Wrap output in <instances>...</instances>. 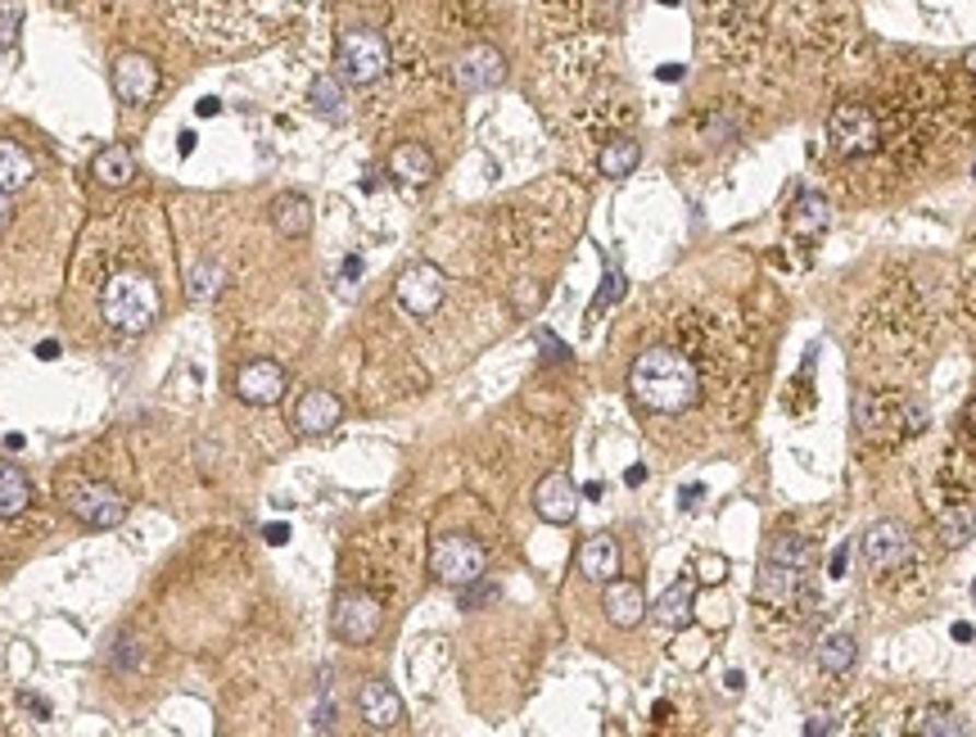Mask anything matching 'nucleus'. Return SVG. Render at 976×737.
<instances>
[{
	"label": "nucleus",
	"instance_id": "obj_1",
	"mask_svg": "<svg viewBox=\"0 0 976 737\" xmlns=\"http://www.w3.org/2000/svg\"><path fill=\"white\" fill-rule=\"evenodd\" d=\"M303 10V0H181V14L213 50H245Z\"/></svg>",
	"mask_w": 976,
	"mask_h": 737
},
{
	"label": "nucleus",
	"instance_id": "obj_2",
	"mask_svg": "<svg viewBox=\"0 0 976 737\" xmlns=\"http://www.w3.org/2000/svg\"><path fill=\"white\" fill-rule=\"evenodd\" d=\"M628 389L651 412H687L701 394V376L687 353L679 349H647L633 358Z\"/></svg>",
	"mask_w": 976,
	"mask_h": 737
},
{
	"label": "nucleus",
	"instance_id": "obj_3",
	"mask_svg": "<svg viewBox=\"0 0 976 737\" xmlns=\"http://www.w3.org/2000/svg\"><path fill=\"white\" fill-rule=\"evenodd\" d=\"M99 308H105V321L114 330L141 335L158 317V285L145 272H118V277H109L105 294H99Z\"/></svg>",
	"mask_w": 976,
	"mask_h": 737
},
{
	"label": "nucleus",
	"instance_id": "obj_4",
	"mask_svg": "<svg viewBox=\"0 0 976 737\" xmlns=\"http://www.w3.org/2000/svg\"><path fill=\"white\" fill-rule=\"evenodd\" d=\"M810 543L796 539V534H778L760 565V584H755V597L760 601H791L804 584V571H810Z\"/></svg>",
	"mask_w": 976,
	"mask_h": 737
},
{
	"label": "nucleus",
	"instance_id": "obj_5",
	"mask_svg": "<svg viewBox=\"0 0 976 737\" xmlns=\"http://www.w3.org/2000/svg\"><path fill=\"white\" fill-rule=\"evenodd\" d=\"M484 565H489V552L475 539H466V534H444V539H434V548H430V571L452 588L480 584Z\"/></svg>",
	"mask_w": 976,
	"mask_h": 737
},
{
	"label": "nucleus",
	"instance_id": "obj_6",
	"mask_svg": "<svg viewBox=\"0 0 976 737\" xmlns=\"http://www.w3.org/2000/svg\"><path fill=\"white\" fill-rule=\"evenodd\" d=\"M334 63H340V73L357 86L366 82H380L389 73V42L380 37V32L372 27H353L340 37V50H334Z\"/></svg>",
	"mask_w": 976,
	"mask_h": 737
},
{
	"label": "nucleus",
	"instance_id": "obj_7",
	"mask_svg": "<svg viewBox=\"0 0 976 737\" xmlns=\"http://www.w3.org/2000/svg\"><path fill=\"white\" fill-rule=\"evenodd\" d=\"M827 141L840 159H863L878 150V114L868 105H840L827 122Z\"/></svg>",
	"mask_w": 976,
	"mask_h": 737
},
{
	"label": "nucleus",
	"instance_id": "obj_8",
	"mask_svg": "<svg viewBox=\"0 0 976 737\" xmlns=\"http://www.w3.org/2000/svg\"><path fill=\"white\" fill-rule=\"evenodd\" d=\"M863 561L872 575H899L908 561H914V539L899 520H878L868 534H863Z\"/></svg>",
	"mask_w": 976,
	"mask_h": 737
},
{
	"label": "nucleus",
	"instance_id": "obj_9",
	"mask_svg": "<svg viewBox=\"0 0 976 737\" xmlns=\"http://www.w3.org/2000/svg\"><path fill=\"white\" fill-rule=\"evenodd\" d=\"M330 624H334V639H344V643L362 647V643H372L376 633H380L385 611H380V601H376V597H366V593H344L340 601H334Z\"/></svg>",
	"mask_w": 976,
	"mask_h": 737
},
{
	"label": "nucleus",
	"instance_id": "obj_10",
	"mask_svg": "<svg viewBox=\"0 0 976 737\" xmlns=\"http://www.w3.org/2000/svg\"><path fill=\"white\" fill-rule=\"evenodd\" d=\"M69 512L91 529H114L127 516V502L109 484H73L69 489Z\"/></svg>",
	"mask_w": 976,
	"mask_h": 737
},
{
	"label": "nucleus",
	"instance_id": "obj_11",
	"mask_svg": "<svg viewBox=\"0 0 976 737\" xmlns=\"http://www.w3.org/2000/svg\"><path fill=\"white\" fill-rule=\"evenodd\" d=\"M444 294H448V281H444V272L434 262H412L408 272L398 277V304L408 313H416V317H430L434 308L444 304Z\"/></svg>",
	"mask_w": 976,
	"mask_h": 737
},
{
	"label": "nucleus",
	"instance_id": "obj_12",
	"mask_svg": "<svg viewBox=\"0 0 976 737\" xmlns=\"http://www.w3.org/2000/svg\"><path fill=\"white\" fill-rule=\"evenodd\" d=\"M235 394H240L245 403H254V408H272V403H281V394H285V372L277 362H267V358L245 362L240 376H235Z\"/></svg>",
	"mask_w": 976,
	"mask_h": 737
},
{
	"label": "nucleus",
	"instance_id": "obj_13",
	"mask_svg": "<svg viewBox=\"0 0 976 737\" xmlns=\"http://www.w3.org/2000/svg\"><path fill=\"white\" fill-rule=\"evenodd\" d=\"M533 512L543 516L548 525H569V520H575L579 493H575V484H569V476L552 471V476L538 480V489H533Z\"/></svg>",
	"mask_w": 976,
	"mask_h": 737
},
{
	"label": "nucleus",
	"instance_id": "obj_14",
	"mask_svg": "<svg viewBox=\"0 0 976 737\" xmlns=\"http://www.w3.org/2000/svg\"><path fill=\"white\" fill-rule=\"evenodd\" d=\"M114 91L122 105H145V100L158 91V69L145 55H122L114 63Z\"/></svg>",
	"mask_w": 976,
	"mask_h": 737
},
{
	"label": "nucleus",
	"instance_id": "obj_15",
	"mask_svg": "<svg viewBox=\"0 0 976 737\" xmlns=\"http://www.w3.org/2000/svg\"><path fill=\"white\" fill-rule=\"evenodd\" d=\"M502 73H507V59H502L493 46H470L457 59V82H461V91H489V86L502 82Z\"/></svg>",
	"mask_w": 976,
	"mask_h": 737
},
{
	"label": "nucleus",
	"instance_id": "obj_16",
	"mask_svg": "<svg viewBox=\"0 0 976 737\" xmlns=\"http://www.w3.org/2000/svg\"><path fill=\"white\" fill-rule=\"evenodd\" d=\"M601 611H605V620H611V624L633 629V624H643V616H647V597H643V588L628 584V580H611V584H605V597H601Z\"/></svg>",
	"mask_w": 976,
	"mask_h": 737
},
{
	"label": "nucleus",
	"instance_id": "obj_17",
	"mask_svg": "<svg viewBox=\"0 0 976 737\" xmlns=\"http://www.w3.org/2000/svg\"><path fill=\"white\" fill-rule=\"evenodd\" d=\"M357 711H362V720L372 724V728H398L402 724V701H398V692L389 688V683H362V692H357Z\"/></svg>",
	"mask_w": 976,
	"mask_h": 737
},
{
	"label": "nucleus",
	"instance_id": "obj_18",
	"mask_svg": "<svg viewBox=\"0 0 976 737\" xmlns=\"http://www.w3.org/2000/svg\"><path fill=\"white\" fill-rule=\"evenodd\" d=\"M340 417H344L340 398H334V394H326V389H313V394H303V403L294 408V425H298L303 434H326V430H334V425H340Z\"/></svg>",
	"mask_w": 976,
	"mask_h": 737
},
{
	"label": "nucleus",
	"instance_id": "obj_19",
	"mask_svg": "<svg viewBox=\"0 0 976 737\" xmlns=\"http://www.w3.org/2000/svg\"><path fill=\"white\" fill-rule=\"evenodd\" d=\"M579 575L592 580V584H611L620 575V543L611 534H597L579 548Z\"/></svg>",
	"mask_w": 976,
	"mask_h": 737
},
{
	"label": "nucleus",
	"instance_id": "obj_20",
	"mask_svg": "<svg viewBox=\"0 0 976 737\" xmlns=\"http://www.w3.org/2000/svg\"><path fill=\"white\" fill-rule=\"evenodd\" d=\"M389 173H393L398 182H412V186H425V182L434 177V154H430L425 145L408 141V145H398V150L389 154Z\"/></svg>",
	"mask_w": 976,
	"mask_h": 737
},
{
	"label": "nucleus",
	"instance_id": "obj_21",
	"mask_svg": "<svg viewBox=\"0 0 976 737\" xmlns=\"http://www.w3.org/2000/svg\"><path fill=\"white\" fill-rule=\"evenodd\" d=\"M91 177L99 186H127L131 177H137V159H131L127 145H105L91 163Z\"/></svg>",
	"mask_w": 976,
	"mask_h": 737
},
{
	"label": "nucleus",
	"instance_id": "obj_22",
	"mask_svg": "<svg viewBox=\"0 0 976 737\" xmlns=\"http://www.w3.org/2000/svg\"><path fill=\"white\" fill-rule=\"evenodd\" d=\"M272 222H277V231L281 236H308L313 231V204L303 195H281V199H272Z\"/></svg>",
	"mask_w": 976,
	"mask_h": 737
},
{
	"label": "nucleus",
	"instance_id": "obj_23",
	"mask_svg": "<svg viewBox=\"0 0 976 737\" xmlns=\"http://www.w3.org/2000/svg\"><path fill=\"white\" fill-rule=\"evenodd\" d=\"M855 656H859L855 639H850V633H840V629H827L819 639V647H814V660L827 669V675H846V669L855 665Z\"/></svg>",
	"mask_w": 976,
	"mask_h": 737
},
{
	"label": "nucleus",
	"instance_id": "obj_24",
	"mask_svg": "<svg viewBox=\"0 0 976 737\" xmlns=\"http://www.w3.org/2000/svg\"><path fill=\"white\" fill-rule=\"evenodd\" d=\"M32 502V484H27V476L19 471L14 461H0V520H10V516H19L23 507Z\"/></svg>",
	"mask_w": 976,
	"mask_h": 737
},
{
	"label": "nucleus",
	"instance_id": "obj_25",
	"mask_svg": "<svg viewBox=\"0 0 976 737\" xmlns=\"http://www.w3.org/2000/svg\"><path fill=\"white\" fill-rule=\"evenodd\" d=\"M32 182V159L14 141H0V195H14Z\"/></svg>",
	"mask_w": 976,
	"mask_h": 737
},
{
	"label": "nucleus",
	"instance_id": "obj_26",
	"mask_svg": "<svg viewBox=\"0 0 976 737\" xmlns=\"http://www.w3.org/2000/svg\"><path fill=\"white\" fill-rule=\"evenodd\" d=\"M601 177H628L637 163H643V145L637 141H628V137H620V141H611L601 150Z\"/></svg>",
	"mask_w": 976,
	"mask_h": 737
},
{
	"label": "nucleus",
	"instance_id": "obj_27",
	"mask_svg": "<svg viewBox=\"0 0 976 737\" xmlns=\"http://www.w3.org/2000/svg\"><path fill=\"white\" fill-rule=\"evenodd\" d=\"M656 620L669 624V629H679V624L692 620V580H679L674 588H669V593L656 601Z\"/></svg>",
	"mask_w": 976,
	"mask_h": 737
},
{
	"label": "nucleus",
	"instance_id": "obj_28",
	"mask_svg": "<svg viewBox=\"0 0 976 737\" xmlns=\"http://www.w3.org/2000/svg\"><path fill=\"white\" fill-rule=\"evenodd\" d=\"M791 226L800 231V236H819V231L827 226V199L814 195V190H804L796 199V209H791Z\"/></svg>",
	"mask_w": 976,
	"mask_h": 737
},
{
	"label": "nucleus",
	"instance_id": "obj_29",
	"mask_svg": "<svg viewBox=\"0 0 976 737\" xmlns=\"http://www.w3.org/2000/svg\"><path fill=\"white\" fill-rule=\"evenodd\" d=\"M313 109L321 118H330V122H340L344 118V86L334 82V78H317V86H313Z\"/></svg>",
	"mask_w": 976,
	"mask_h": 737
},
{
	"label": "nucleus",
	"instance_id": "obj_30",
	"mask_svg": "<svg viewBox=\"0 0 976 737\" xmlns=\"http://www.w3.org/2000/svg\"><path fill=\"white\" fill-rule=\"evenodd\" d=\"M914 728H918V733H931V737H940V733H963V724H959L950 711H927Z\"/></svg>",
	"mask_w": 976,
	"mask_h": 737
},
{
	"label": "nucleus",
	"instance_id": "obj_31",
	"mask_svg": "<svg viewBox=\"0 0 976 737\" xmlns=\"http://www.w3.org/2000/svg\"><path fill=\"white\" fill-rule=\"evenodd\" d=\"M620 294H624V277L605 272V290L597 294V304H592V308H605V304H611V299H620Z\"/></svg>",
	"mask_w": 976,
	"mask_h": 737
},
{
	"label": "nucleus",
	"instance_id": "obj_32",
	"mask_svg": "<svg viewBox=\"0 0 976 737\" xmlns=\"http://www.w3.org/2000/svg\"><path fill=\"white\" fill-rule=\"evenodd\" d=\"M538 344H543L548 362H565V358H569V353L561 349V340H556V335H552V330H538Z\"/></svg>",
	"mask_w": 976,
	"mask_h": 737
},
{
	"label": "nucleus",
	"instance_id": "obj_33",
	"mask_svg": "<svg viewBox=\"0 0 976 737\" xmlns=\"http://www.w3.org/2000/svg\"><path fill=\"white\" fill-rule=\"evenodd\" d=\"M137 660H141V652H131V639H118V647H114V665H118V669H131Z\"/></svg>",
	"mask_w": 976,
	"mask_h": 737
},
{
	"label": "nucleus",
	"instance_id": "obj_34",
	"mask_svg": "<svg viewBox=\"0 0 976 737\" xmlns=\"http://www.w3.org/2000/svg\"><path fill=\"white\" fill-rule=\"evenodd\" d=\"M701 580H705V584H719V580H724V561H719V557H705V561H701Z\"/></svg>",
	"mask_w": 976,
	"mask_h": 737
},
{
	"label": "nucleus",
	"instance_id": "obj_35",
	"mask_svg": "<svg viewBox=\"0 0 976 737\" xmlns=\"http://www.w3.org/2000/svg\"><path fill=\"white\" fill-rule=\"evenodd\" d=\"M14 27H19V14L14 10H0V46L14 42Z\"/></svg>",
	"mask_w": 976,
	"mask_h": 737
},
{
	"label": "nucleus",
	"instance_id": "obj_36",
	"mask_svg": "<svg viewBox=\"0 0 976 737\" xmlns=\"http://www.w3.org/2000/svg\"><path fill=\"white\" fill-rule=\"evenodd\" d=\"M804 733H810V737H823V733H832V715H814L810 724H804Z\"/></svg>",
	"mask_w": 976,
	"mask_h": 737
},
{
	"label": "nucleus",
	"instance_id": "obj_37",
	"mask_svg": "<svg viewBox=\"0 0 976 737\" xmlns=\"http://www.w3.org/2000/svg\"><path fill=\"white\" fill-rule=\"evenodd\" d=\"M290 539V525H267V543H285Z\"/></svg>",
	"mask_w": 976,
	"mask_h": 737
},
{
	"label": "nucleus",
	"instance_id": "obj_38",
	"mask_svg": "<svg viewBox=\"0 0 976 737\" xmlns=\"http://www.w3.org/2000/svg\"><path fill=\"white\" fill-rule=\"evenodd\" d=\"M217 109H222V105H217V100H213V95H209V100H199V105H195V114H199V118H213Z\"/></svg>",
	"mask_w": 976,
	"mask_h": 737
},
{
	"label": "nucleus",
	"instance_id": "obj_39",
	"mask_svg": "<svg viewBox=\"0 0 976 737\" xmlns=\"http://www.w3.org/2000/svg\"><path fill=\"white\" fill-rule=\"evenodd\" d=\"M23 706H27V711H37V715H42V720H46V715H50V711H46V701H42V697H27V692H23Z\"/></svg>",
	"mask_w": 976,
	"mask_h": 737
},
{
	"label": "nucleus",
	"instance_id": "obj_40",
	"mask_svg": "<svg viewBox=\"0 0 976 737\" xmlns=\"http://www.w3.org/2000/svg\"><path fill=\"white\" fill-rule=\"evenodd\" d=\"M484 597H493V588H475V593H466V597H461V607H475V601H484Z\"/></svg>",
	"mask_w": 976,
	"mask_h": 737
},
{
	"label": "nucleus",
	"instance_id": "obj_41",
	"mask_svg": "<svg viewBox=\"0 0 976 737\" xmlns=\"http://www.w3.org/2000/svg\"><path fill=\"white\" fill-rule=\"evenodd\" d=\"M679 78H683L679 63H665V69H660V82H679Z\"/></svg>",
	"mask_w": 976,
	"mask_h": 737
},
{
	"label": "nucleus",
	"instance_id": "obj_42",
	"mask_svg": "<svg viewBox=\"0 0 976 737\" xmlns=\"http://www.w3.org/2000/svg\"><path fill=\"white\" fill-rule=\"evenodd\" d=\"M724 688H728V692H742V675H737V669H732V675L724 679Z\"/></svg>",
	"mask_w": 976,
	"mask_h": 737
},
{
	"label": "nucleus",
	"instance_id": "obj_43",
	"mask_svg": "<svg viewBox=\"0 0 976 737\" xmlns=\"http://www.w3.org/2000/svg\"><path fill=\"white\" fill-rule=\"evenodd\" d=\"M37 358H59V344H55V340H46V344L37 349Z\"/></svg>",
	"mask_w": 976,
	"mask_h": 737
},
{
	"label": "nucleus",
	"instance_id": "obj_44",
	"mask_svg": "<svg viewBox=\"0 0 976 737\" xmlns=\"http://www.w3.org/2000/svg\"><path fill=\"white\" fill-rule=\"evenodd\" d=\"M967 430H976V398L967 403Z\"/></svg>",
	"mask_w": 976,
	"mask_h": 737
}]
</instances>
